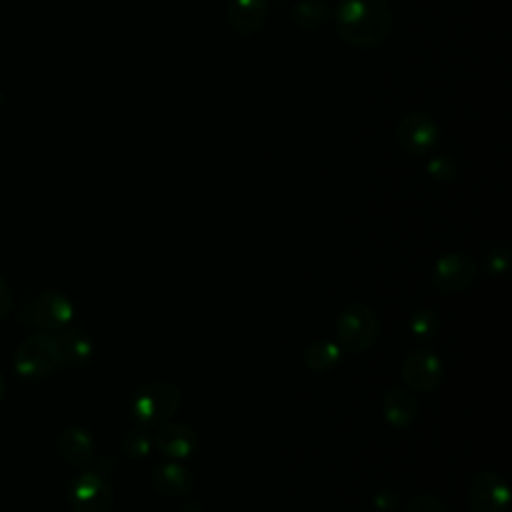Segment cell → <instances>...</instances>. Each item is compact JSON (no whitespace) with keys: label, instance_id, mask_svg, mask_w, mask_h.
I'll return each mask as SVG.
<instances>
[{"label":"cell","instance_id":"30bf717a","mask_svg":"<svg viewBox=\"0 0 512 512\" xmlns=\"http://www.w3.org/2000/svg\"><path fill=\"white\" fill-rule=\"evenodd\" d=\"M74 308L70 300L60 292H44L32 304V320L44 330L58 332L72 322Z\"/></svg>","mask_w":512,"mask_h":512},{"label":"cell","instance_id":"6da1fadb","mask_svg":"<svg viewBox=\"0 0 512 512\" xmlns=\"http://www.w3.org/2000/svg\"><path fill=\"white\" fill-rule=\"evenodd\" d=\"M392 10L386 0H340L336 6V30L356 48L382 44L392 28Z\"/></svg>","mask_w":512,"mask_h":512},{"label":"cell","instance_id":"d6986e66","mask_svg":"<svg viewBox=\"0 0 512 512\" xmlns=\"http://www.w3.org/2000/svg\"><path fill=\"white\" fill-rule=\"evenodd\" d=\"M438 316L434 310H416L412 316H410V322H408V328H410V334L418 340H428L436 334L438 330Z\"/></svg>","mask_w":512,"mask_h":512},{"label":"cell","instance_id":"52a82bcc","mask_svg":"<svg viewBox=\"0 0 512 512\" xmlns=\"http://www.w3.org/2000/svg\"><path fill=\"white\" fill-rule=\"evenodd\" d=\"M478 264L474 258L462 252H450L440 256L432 266V284L440 292H460L474 282Z\"/></svg>","mask_w":512,"mask_h":512},{"label":"cell","instance_id":"2e32d148","mask_svg":"<svg viewBox=\"0 0 512 512\" xmlns=\"http://www.w3.org/2000/svg\"><path fill=\"white\" fill-rule=\"evenodd\" d=\"M152 484L164 496H184L192 490V476L184 466L168 462L154 470Z\"/></svg>","mask_w":512,"mask_h":512},{"label":"cell","instance_id":"5b68a950","mask_svg":"<svg viewBox=\"0 0 512 512\" xmlns=\"http://www.w3.org/2000/svg\"><path fill=\"white\" fill-rule=\"evenodd\" d=\"M114 492L100 472H82L70 486V506L74 512H110Z\"/></svg>","mask_w":512,"mask_h":512},{"label":"cell","instance_id":"ba28073f","mask_svg":"<svg viewBox=\"0 0 512 512\" xmlns=\"http://www.w3.org/2000/svg\"><path fill=\"white\" fill-rule=\"evenodd\" d=\"M438 124L424 112H408L396 128V140L408 154H426L438 142Z\"/></svg>","mask_w":512,"mask_h":512},{"label":"cell","instance_id":"e0dca14e","mask_svg":"<svg viewBox=\"0 0 512 512\" xmlns=\"http://www.w3.org/2000/svg\"><path fill=\"white\" fill-rule=\"evenodd\" d=\"M340 346L330 340H314L304 348V364L314 372H326L340 362Z\"/></svg>","mask_w":512,"mask_h":512},{"label":"cell","instance_id":"d4e9b609","mask_svg":"<svg viewBox=\"0 0 512 512\" xmlns=\"http://www.w3.org/2000/svg\"><path fill=\"white\" fill-rule=\"evenodd\" d=\"M10 308H12L10 288L0 280V320H4L10 314Z\"/></svg>","mask_w":512,"mask_h":512},{"label":"cell","instance_id":"7402d4cb","mask_svg":"<svg viewBox=\"0 0 512 512\" xmlns=\"http://www.w3.org/2000/svg\"><path fill=\"white\" fill-rule=\"evenodd\" d=\"M402 512H448L444 502L432 494H420V496H414L410 498Z\"/></svg>","mask_w":512,"mask_h":512},{"label":"cell","instance_id":"277c9868","mask_svg":"<svg viewBox=\"0 0 512 512\" xmlns=\"http://www.w3.org/2000/svg\"><path fill=\"white\" fill-rule=\"evenodd\" d=\"M60 362L56 340L50 334H32L16 350L14 368L22 378H42Z\"/></svg>","mask_w":512,"mask_h":512},{"label":"cell","instance_id":"8992f818","mask_svg":"<svg viewBox=\"0 0 512 512\" xmlns=\"http://www.w3.org/2000/svg\"><path fill=\"white\" fill-rule=\"evenodd\" d=\"M402 380L408 384L410 390L420 394H430L444 380V364L436 352L428 348H420L404 360Z\"/></svg>","mask_w":512,"mask_h":512},{"label":"cell","instance_id":"7a4b0ae2","mask_svg":"<svg viewBox=\"0 0 512 512\" xmlns=\"http://www.w3.org/2000/svg\"><path fill=\"white\" fill-rule=\"evenodd\" d=\"M336 336L344 350L364 352L378 338V318L376 312L366 304H350L336 318Z\"/></svg>","mask_w":512,"mask_h":512},{"label":"cell","instance_id":"ac0fdd59","mask_svg":"<svg viewBox=\"0 0 512 512\" xmlns=\"http://www.w3.org/2000/svg\"><path fill=\"white\" fill-rule=\"evenodd\" d=\"M292 20L300 28H318L328 20V10L320 0H300L292 8Z\"/></svg>","mask_w":512,"mask_h":512},{"label":"cell","instance_id":"4fadbf2b","mask_svg":"<svg viewBox=\"0 0 512 512\" xmlns=\"http://www.w3.org/2000/svg\"><path fill=\"white\" fill-rule=\"evenodd\" d=\"M156 448L168 458H188L196 448V432L186 424H166L156 434Z\"/></svg>","mask_w":512,"mask_h":512},{"label":"cell","instance_id":"9c48e42d","mask_svg":"<svg viewBox=\"0 0 512 512\" xmlns=\"http://www.w3.org/2000/svg\"><path fill=\"white\" fill-rule=\"evenodd\" d=\"M510 494L504 478L492 470L480 472L468 488V504L472 512H504Z\"/></svg>","mask_w":512,"mask_h":512},{"label":"cell","instance_id":"cb8c5ba5","mask_svg":"<svg viewBox=\"0 0 512 512\" xmlns=\"http://www.w3.org/2000/svg\"><path fill=\"white\" fill-rule=\"evenodd\" d=\"M372 502H374V506H376L378 510H392V508H396V496L390 494L388 490L378 492Z\"/></svg>","mask_w":512,"mask_h":512},{"label":"cell","instance_id":"44dd1931","mask_svg":"<svg viewBox=\"0 0 512 512\" xmlns=\"http://www.w3.org/2000/svg\"><path fill=\"white\" fill-rule=\"evenodd\" d=\"M122 448L130 458H144L152 450V440L144 430H130Z\"/></svg>","mask_w":512,"mask_h":512},{"label":"cell","instance_id":"7c38bea8","mask_svg":"<svg viewBox=\"0 0 512 512\" xmlns=\"http://www.w3.org/2000/svg\"><path fill=\"white\" fill-rule=\"evenodd\" d=\"M268 14V0H230L226 16L230 26L242 34L250 36L264 24Z\"/></svg>","mask_w":512,"mask_h":512},{"label":"cell","instance_id":"ffe728a7","mask_svg":"<svg viewBox=\"0 0 512 512\" xmlns=\"http://www.w3.org/2000/svg\"><path fill=\"white\" fill-rule=\"evenodd\" d=\"M458 168L456 162L448 156H434L432 160L426 162V174L438 182H450L454 180Z\"/></svg>","mask_w":512,"mask_h":512},{"label":"cell","instance_id":"5bb4252c","mask_svg":"<svg viewBox=\"0 0 512 512\" xmlns=\"http://www.w3.org/2000/svg\"><path fill=\"white\" fill-rule=\"evenodd\" d=\"M54 340H56L60 362H66V364H72V366H80V364L88 362L90 356H92V342H90V338L84 336L82 332L70 328V326L58 330Z\"/></svg>","mask_w":512,"mask_h":512},{"label":"cell","instance_id":"603a6c76","mask_svg":"<svg viewBox=\"0 0 512 512\" xmlns=\"http://www.w3.org/2000/svg\"><path fill=\"white\" fill-rule=\"evenodd\" d=\"M508 268V256L504 250L500 248H494L486 260H484V270L490 274V276H500L504 270Z\"/></svg>","mask_w":512,"mask_h":512},{"label":"cell","instance_id":"3957f363","mask_svg":"<svg viewBox=\"0 0 512 512\" xmlns=\"http://www.w3.org/2000/svg\"><path fill=\"white\" fill-rule=\"evenodd\" d=\"M180 406V390L170 382H150L132 400V414L140 424H164Z\"/></svg>","mask_w":512,"mask_h":512},{"label":"cell","instance_id":"8fae6325","mask_svg":"<svg viewBox=\"0 0 512 512\" xmlns=\"http://www.w3.org/2000/svg\"><path fill=\"white\" fill-rule=\"evenodd\" d=\"M382 414L392 428H408L418 416V400L412 390L394 386L384 394Z\"/></svg>","mask_w":512,"mask_h":512},{"label":"cell","instance_id":"484cf974","mask_svg":"<svg viewBox=\"0 0 512 512\" xmlns=\"http://www.w3.org/2000/svg\"><path fill=\"white\" fill-rule=\"evenodd\" d=\"M2 394H4V376L0 372V400H2Z\"/></svg>","mask_w":512,"mask_h":512},{"label":"cell","instance_id":"9a60e30c","mask_svg":"<svg viewBox=\"0 0 512 512\" xmlns=\"http://www.w3.org/2000/svg\"><path fill=\"white\" fill-rule=\"evenodd\" d=\"M58 452L66 462L74 466H82L92 460V454H94L92 436L78 426H70L62 432L58 440Z\"/></svg>","mask_w":512,"mask_h":512}]
</instances>
